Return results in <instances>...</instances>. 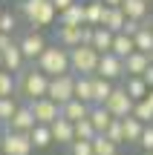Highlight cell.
Instances as JSON below:
<instances>
[{
    "label": "cell",
    "mask_w": 153,
    "mask_h": 155,
    "mask_svg": "<svg viewBox=\"0 0 153 155\" xmlns=\"http://www.w3.org/2000/svg\"><path fill=\"white\" fill-rule=\"evenodd\" d=\"M49 92V75L38 66V63H26V69L17 72V95L23 101L43 98Z\"/></svg>",
    "instance_id": "6da1fadb"
},
{
    "label": "cell",
    "mask_w": 153,
    "mask_h": 155,
    "mask_svg": "<svg viewBox=\"0 0 153 155\" xmlns=\"http://www.w3.org/2000/svg\"><path fill=\"white\" fill-rule=\"evenodd\" d=\"M17 12H20V17L35 29H43V26L58 23V6L52 3V0H20V3H17Z\"/></svg>",
    "instance_id": "7a4b0ae2"
},
{
    "label": "cell",
    "mask_w": 153,
    "mask_h": 155,
    "mask_svg": "<svg viewBox=\"0 0 153 155\" xmlns=\"http://www.w3.org/2000/svg\"><path fill=\"white\" fill-rule=\"evenodd\" d=\"M38 63L40 69H43L46 75H64V72H72V58H69V49L67 46H61V43H49L43 49V55L38 58Z\"/></svg>",
    "instance_id": "3957f363"
},
{
    "label": "cell",
    "mask_w": 153,
    "mask_h": 155,
    "mask_svg": "<svg viewBox=\"0 0 153 155\" xmlns=\"http://www.w3.org/2000/svg\"><path fill=\"white\" fill-rule=\"evenodd\" d=\"M69 58H72V72L75 75H96L98 72V61H101V52L92 43H81L75 49H69Z\"/></svg>",
    "instance_id": "277c9868"
},
{
    "label": "cell",
    "mask_w": 153,
    "mask_h": 155,
    "mask_svg": "<svg viewBox=\"0 0 153 155\" xmlns=\"http://www.w3.org/2000/svg\"><path fill=\"white\" fill-rule=\"evenodd\" d=\"M35 144L29 138V132H17V129H9L0 135V152L3 155H32Z\"/></svg>",
    "instance_id": "5b68a950"
},
{
    "label": "cell",
    "mask_w": 153,
    "mask_h": 155,
    "mask_svg": "<svg viewBox=\"0 0 153 155\" xmlns=\"http://www.w3.org/2000/svg\"><path fill=\"white\" fill-rule=\"evenodd\" d=\"M49 95L52 101H58V104H67V101L75 98V72H64V75H52L49 78Z\"/></svg>",
    "instance_id": "8992f818"
},
{
    "label": "cell",
    "mask_w": 153,
    "mask_h": 155,
    "mask_svg": "<svg viewBox=\"0 0 153 155\" xmlns=\"http://www.w3.org/2000/svg\"><path fill=\"white\" fill-rule=\"evenodd\" d=\"M17 43H20V49H23V55H26L29 63H35L40 55H43V49L49 46L46 38L40 35V29H29V32H23L20 38H17Z\"/></svg>",
    "instance_id": "52a82bcc"
},
{
    "label": "cell",
    "mask_w": 153,
    "mask_h": 155,
    "mask_svg": "<svg viewBox=\"0 0 153 155\" xmlns=\"http://www.w3.org/2000/svg\"><path fill=\"white\" fill-rule=\"evenodd\" d=\"M104 106H107V109L113 112L116 118H127V115H133L136 98H130V92H127L124 83H121V86H116V89H113V95L104 101Z\"/></svg>",
    "instance_id": "ba28073f"
},
{
    "label": "cell",
    "mask_w": 153,
    "mask_h": 155,
    "mask_svg": "<svg viewBox=\"0 0 153 155\" xmlns=\"http://www.w3.org/2000/svg\"><path fill=\"white\" fill-rule=\"evenodd\" d=\"M29 106H32L35 118H38V124H55L58 118H61V104L58 101H52L49 95H43V98H35V101H26Z\"/></svg>",
    "instance_id": "9c48e42d"
},
{
    "label": "cell",
    "mask_w": 153,
    "mask_h": 155,
    "mask_svg": "<svg viewBox=\"0 0 153 155\" xmlns=\"http://www.w3.org/2000/svg\"><path fill=\"white\" fill-rule=\"evenodd\" d=\"M55 43L75 49V46L87 43V23L84 26H69V23H58L55 26Z\"/></svg>",
    "instance_id": "30bf717a"
},
{
    "label": "cell",
    "mask_w": 153,
    "mask_h": 155,
    "mask_svg": "<svg viewBox=\"0 0 153 155\" xmlns=\"http://www.w3.org/2000/svg\"><path fill=\"white\" fill-rule=\"evenodd\" d=\"M96 75H104L110 81H124V58H119L116 52H101V61H98V72Z\"/></svg>",
    "instance_id": "8fae6325"
},
{
    "label": "cell",
    "mask_w": 153,
    "mask_h": 155,
    "mask_svg": "<svg viewBox=\"0 0 153 155\" xmlns=\"http://www.w3.org/2000/svg\"><path fill=\"white\" fill-rule=\"evenodd\" d=\"M3 52V63H6V69H12V72H20V69H26V55H23V49H20V43H17V40H12L9 46H6V49H0Z\"/></svg>",
    "instance_id": "7c38bea8"
},
{
    "label": "cell",
    "mask_w": 153,
    "mask_h": 155,
    "mask_svg": "<svg viewBox=\"0 0 153 155\" xmlns=\"http://www.w3.org/2000/svg\"><path fill=\"white\" fill-rule=\"evenodd\" d=\"M35 124H38V118H35L32 106H29V104H20V106H17V112H15V118H12L6 127H9V129H17V132H29Z\"/></svg>",
    "instance_id": "4fadbf2b"
},
{
    "label": "cell",
    "mask_w": 153,
    "mask_h": 155,
    "mask_svg": "<svg viewBox=\"0 0 153 155\" xmlns=\"http://www.w3.org/2000/svg\"><path fill=\"white\" fill-rule=\"evenodd\" d=\"M52 135H55V144L58 147H69L75 141V121H69V118H58L55 124H52Z\"/></svg>",
    "instance_id": "5bb4252c"
},
{
    "label": "cell",
    "mask_w": 153,
    "mask_h": 155,
    "mask_svg": "<svg viewBox=\"0 0 153 155\" xmlns=\"http://www.w3.org/2000/svg\"><path fill=\"white\" fill-rule=\"evenodd\" d=\"M58 23H69V26H84V23H87V3L75 0L69 9L58 12Z\"/></svg>",
    "instance_id": "9a60e30c"
},
{
    "label": "cell",
    "mask_w": 153,
    "mask_h": 155,
    "mask_svg": "<svg viewBox=\"0 0 153 155\" xmlns=\"http://www.w3.org/2000/svg\"><path fill=\"white\" fill-rule=\"evenodd\" d=\"M148 66H150V55H148V52H142V49L130 52V55L124 58V72L127 75H144V69H148Z\"/></svg>",
    "instance_id": "2e32d148"
},
{
    "label": "cell",
    "mask_w": 153,
    "mask_h": 155,
    "mask_svg": "<svg viewBox=\"0 0 153 155\" xmlns=\"http://www.w3.org/2000/svg\"><path fill=\"white\" fill-rule=\"evenodd\" d=\"M29 138H32V144H35V150H38V152L55 144V135H52V127H49V124H35V127L29 129Z\"/></svg>",
    "instance_id": "e0dca14e"
},
{
    "label": "cell",
    "mask_w": 153,
    "mask_h": 155,
    "mask_svg": "<svg viewBox=\"0 0 153 155\" xmlns=\"http://www.w3.org/2000/svg\"><path fill=\"white\" fill-rule=\"evenodd\" d=\"M121 127H124L127 147H136L139 138H142V132H144V121H142V118H136V115H127V118H121Z\"/></svg>",
    "instance_id": "ac0fdd59"
},
{
    "label": "cell",
    "mask_w": 153,
    "mask_h": 155,
    "mask_svg": "<svg viewBox=\"0 0 153 155\" xmlns=\"http://www.w3.org/2000/svg\"><path fill=\"white\" fill-rule=\"evenodd\" d=\"M113 89H116V81L104 75H92V104H104L113 95Z\"/></svg>",
    "instance_id": "d6986e66"
},
{
    "label": "cell",
    "mask_w": 153,
    "mask_h": 155,
    "mask_svg": "<svg viewBox=\"0 0 153 155\" xmlns=\"http://www.w3.org/2000/svg\"><path fill=\"white\" fill-rule=\"evenodd\" d=\"M113 40H116V32L110 26H104V23H101V26H92V40H90V43L96 46L98 52H110V49H113Z\"/></svg>",
    "instance_id": "ffe728a7"
},
{
    "label": "cell",
    "mask_w": 153,
    "mask_h": 155,
    "mask_svg": "<svg viewBox=\"0 0 153 155\" xmlns=\"http://www.w3.org/2000/svg\"><path fill=\"white\" fill-rule=\"evenodd\" d=\"M90 109H92V104H87V101H81V98H72V101H67V104L61 106V115L69 118V121H81V118L90 115Z\"/></svg>",
    "instance_id": "44dd1931"
},
{
    "label": "cell",
    "mask_w": 153,
    "mask_h": 155,
    "mask_svg": "<svg viewBox=\"0 0 153 155\" xmlns=\"http://www.w3.org/2000/svg\"><path fill=\"white\" fill-rule=\"evenodd\" d=\"M107 12H110V6L104 0H87V23L90 26H101L107 20Z\"/></svg>",
    "instance_id": "7402d4cb"
},
{
    "label": "cell",
    "mask_w": 153,
    "mask_h": 155,
    "mask_svg": "<svg viewBox=\"0 0 153 155\" xmlns=\"http://www.w3.org/2000/svg\"><path fill=\"white\" fill-rule=\"evenodd\" d=\"M124 89L130 92V98H136V101H142V98H148V92H150V86H148V81H144L142 75H127L124 81Z\"/></svg>",
    "instance_id": "603a6c76"
},
{
    "label": "cell",
    "mask_w": 153,
    "mask_h": 155,
    "mask_svg": "<svg viewBox=\"0 0 153 155\" xmlns=\"http://www.w3.org/2000/svg\"><path fill=\"white\" fill-rule=\"evenodd\" d=\"M90 121L96 124V129H98V132H104V129H107L110 124L116 121V115H113V112H110L104 104H92V109H90Z\"/></svg>",
    "instance_id": "cb8c5ba5"
},
{
    "label": "cell",
    "mask_w": 153,
    "mask_h": 155,
    "mask_svg": "<svg viewBox=\"0 0 153 155\" xmlns=\"http://www.w3.org/2000/svg\"><path fill=\"white\" fill-rule=\"evenodd\" d=\"M121 9H124V15L133 17V20H148L150 0H124V3H121Z\"/></svg>",
    "instance_id": "d4e9b609"
},
{
    "label": "cell",
    "mask_w": 153,
    "mask_h": 155,
    "mask_svg": "<svg viewBox=\"0 0 153 155\" xmlns=\"http://www.w3.org/2000/svg\"><path fill=\"white\" fill-rule=\"evenodd\" d=\"M110 52H116L119 58H127L130 52H136V38L127 35V32H116V40H113V49Z\"/></svg>",
    "instance_id": "484cf974"
},
{
    "label": "cell",
    "mask_w": 153,
    "mask_h": 155,
    "mask_svg": "<svg viewBox=\"0 0 153 155\" xmlns=\"http://www.w3.org/2000/svg\"><path fill=\"white\" fill-rule=\"evenodd\" d=\"M133 38H136V49L148 52V55L153 52V29H150V20H144V23H142V29H139Z\"/></svg>",
    "instance_id": "4316f807"
},
{
    "label": "cell",
    "mask_w": 153,
    "mask_h": 155,
    "mask_svg": "<svg viewBox=\"0 0 153 155\" xmlns=\"http://www.w3.org/2000/svg\"><path fill=\"white\" fill-rule=\"evenodd\" d=\"M75 98L92 104V75H75Z\"/></svg>",
    "instance_id": "83f0119b"
},
{
    "label": "cell",
    "mask_w": 153,
    "mask_h": 155,
    "mask_svg": "<svg viewBox=\"0 0 153 155\" xmlns=\"http://www.w3.org/2000/svg\"><path fill=\"white\" fill-rule=\"evenodd\" d=\"M6 95H17V75L3 66L0 69V98H6Z\"/></svg>",
    "instance_id": "f1b7e54d"
},
{
    "label": "cell",
    "mask_w": 153,
    "mask_h": 155,
    "mask_svg": "<svg viewBox=\"0 0 153 155\" xmlns=\"http://www.w3.org/2000/svg\"><path fill=\"white\" fill-rule=\"evenodd\" d=\"M92 147H96V155H119V144L110 141L104 132H98L96 138H92Z\"/></svg>",
    "instance_id": "f546056e"
},
{
    "label": "cell",
    "mask_w": 153,
    "mask_h": 155,
    "mask_svg": "<svg viewBox=\"0 0 153 155\" xmlns=\"http://www.w3.org/2000/svg\"><path fill=\"white\" fill-rule=\"evenodd\" d=\"M124 23H127V15H124V9H121V6H110L104 26H110L113 32H121V29H124Z\"/></svg>",
    "instance_id": "4dcf8cb0"
},
{
    "label": "cell",
    "mask_w": 153,
    "mask_h": 155,
    "mask_svg": "<svg viewBox=\"0 0 153 155\" xmlns=\"http://www.w3.org/2000/svg\"><path fill=\"white\" fill-rule=\"evenodd\" d=\"M17 98L15 95H6V98H0V124H9L12 118H15V112H17Z\"/></svg>",
    "instance_id": "1f68e13d"
},
{
    "label": "cell",
    "mask_w": 153,
    "mask_h": 155,
    "mask_svg": "<svg viewBox=\"0 0 153 155\" xmlns=\"http://www.w3.org/2000/svg\"><path fill=\"white\" fill-rule=\"evenodd\" d=\"M96 135H98V129H96V124L90 121V115L81 118V121H75V138H87V141H92Z\"/></svg>",
    "instance_id": "d6a6232c"
},
{
    "label": "cell",
    "mask_w": 153,
    "mask_h": 155,
    "mask_svg": "<svg viewBox=\"0 0 153 155\" xmlns=\"http://www.w3.org/2000/svg\"><path fill=\"white\" fill-rule=\"evenodd\" d=\"M67 152L69 155H96V147H92V141H87V138H75L72 144L67 147Z\"/></svg>",
    "instance_id": "836d02e7"
},
{
    "label": "cell",
    "mask_w": 153,
    "mask_h": 155,
    "mask_svg": "<svg viewBox=\"0 0 153 155\" xmlns=\"http://www.w3.org/2000/svg\"><path fill=\"white\" fill-rule=\"evenodd\" d=\"M104 135H107L110 141H116L119 147H127V141H124V127H121V118H116V121L110 124L107 129H104Z\"/></svg>",
    "instance_id": "e575fe53"
},
{
    "label": "cell",
    "mask_w": 153,
    "mask_h": 155,
    "mask_svg": "<svg viewBox=\"0 0 153 155\" xmlns=\"http://www.w3.org/2000/svg\"><path fill=\"white\" fill-rule=\"evenodd\" d=\"M0 32H6V35H15L17 32V15L12 9L0 12Z\"/></svg>",
    "instance_id": "d590c367"
},
{
    "label": "cell",
    "mask_w": 153,
    "mask_h": 155,
    "mask_svg": "<svg viewBox=\"0 0 153 155\" xmlns=\"http://www.w3.org/2000/svg\"><path fill=\"white\" fill-rule=\"evenodd\" d=\"M133 115H136V118H142L144 124H153V104H150L148 98L136 101V106H133Z\"/></svg>",
    "instance_id": "8d00e7d4"
},
{
    "label": "cell",
    "mask_w": 153,
    "mask_h": 155,
    "mask_svg": "<svg viewBox=\"0 0 153 155\" xmlns=\"http://www.w3.org/2000/svg\"><path fill=\"white\" fill-rule=\"evenodd\" d=\"M136 147L142 152H153V124H144V132H142V138H139Z\"/></svg>",
    "instance_id": "74e56055"
},
{
    "label": "cell",
    "mask_w": 153,
    "mask_h": 155,
    "mask_svg": "<svg viewBox=\"0 0 153 155\" xmlns=\"http://www.w3.org/2000/svg\"><path fill=\"white\" fill-rule=\"evenodd\" d=\"M52 3L58 6V12H64V9H69V6H72L75 0H52Z\"/></svg>",
    "instance_id": "f35d334b"
},
{
    "label": "cell",
    "mask_w": 153,
    "mask_h": 155,
    "mask_svg": "<svg viewBox=\"0 0 153 155\" xmlns=\"http://www.w3.org/2000/svg\"><path fill=\"white\" fill-rule=\"evenodd\" d=\"M142 78H144V81H148V86L153 89V63H150L148 69H144V75H142Z\"/></svg>",
    "instance_id": "ab89813d"
},
{
    "label": "cell",
    "mask_w": 153,
    "mask_h": 155,
    "mask_svg": "<svg viewBox=\"0 0 153 155\" xmlns=\"http://www.w3.org/2000/svg\"><path fill=\"white\" fill-rule=\"evenodd\" d=\"M104 3H107V6H121L124 0H104Z\"/></svg>",
    "instance_id": "60d3db41"
},
{
    "label": "cell",
    "mask_w": 153,
    "mask_h": 155,
    "mask_svg": "<svg viewBox=\"0 0 153 155\" xmlns=\"http://www.w3.org/2000/svg\"><path fill=\"white\" fill-rule=\"evenodd\" d=\"M148 101H150V104H153V89H150V92H148Z\"/></svg>",
    "instance_id": "b9f144b4"
},
{
    "label": "cell",
    "mask_w": 153,
    "mask_h": 155,
    "mask_svg": "<svg viewBox=\"0 0 153 155\" xmlns=\"http://www.w3.org/2000/svg\"><path fill=\"white\" fill-rule=\"evenodd\" d=\"M3 66H6V63H3V52H0V69H3Z\"/></svg>",
    "instance_id": "7bdbcfd3"
},
{
    "label": "cell",
    "mask_w": 153,
    "mask_h": 155,
    "mask_svg": "<svg viewBox=\"0 0 153 155\" xmlns=\"http://www.w3.org/2000/svg\"><path fill=\"white\" fill-rule=\"evenodd\" d=\"M150 63H153V52H150Z\"/></svg>",
    "instance_id": "ee69618b"
},
{
    "label": "cell",
    "mask_w": 153,
    "mask_h": 155,
    "mask_svg": "<svg viewBox=\"0 0 153 155\" xmlns=\"http://www.w3.org/2000/svg\"><path fill=\"white\" fill-rule=\"evenodd\" d=\"M150 29H153V20H150Z\"/></svg>",
    "instance_id": "f6af8a7d"
},
{
    "label": "cell",
    "mask_w": 153,
    "mask_h": 155,
    "mask_svg": "<svg viewBox=\"0 0 153 155\" xmlns=\"http://www.w3.org/2000/svg\"><path fill=\"white\" fill-rule=\"evenodd\" d=\"M148 155H153V152H148Z\"/></svg>",
    "instance_id": "bcb514c9"
},
{
    "label": "cell",
    "mask_w": 153,
    "mask_h": 155,
    "mask_svg": "<svg viewBox=\"0 0 153 155\" xmlns=\"http://www.w3.org/2000/svg\"><path fill=\"white\" fill-rule=\"evenodd\" d=\"M150 3H153V0H150Z\"/></svg>",
    "instance_id": "7dc6e473"
},
{
    "label": "cell",
    "mask_w": 153,
    "mask_h": 155,
    "mask_svg": "<svg viewBox=\"0 0 153 155\" xmlns=\"http://www.w3.org/2000/svg\"><path fill=\"white\" fill-rule=\"evenodd\" d=\"M0 12H3V9H0Z\"/></svg>",
    "instance_id": "c3c4849f"
}]
</instances>
